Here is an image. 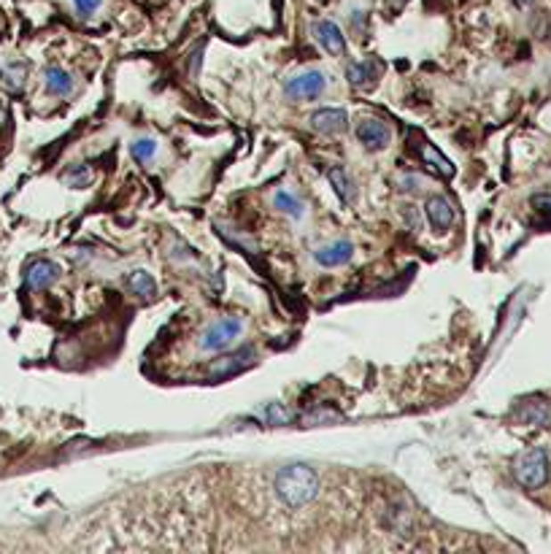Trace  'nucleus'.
I'll return each mask as SVG.
<instances>
[{
    "label": "nucleus",
    "mask_w": 551,
    "mask_h": 554,
    "mask_svg": "<svg viewBox=\"0 0 551 554\" xmlns=\"http://www.w3.org/2000/svg\"><path fill=\"white\" fill-rule=\"evenodd\" d=\"M327 176H330V184H333L335 195L341 198V203H351V201L357 198V187H354V181L346 176V170H343V168H330V170H327Z\"/></svg>",
    "instance_id": "nucleus-17"
},
{
    "label": "nucleus",
    "mask_w": 551,
    "mask_h": 554,
    "mask_svg": "<svg viewBox=\"0 0 551 554\" xmlns=\"http://www.w3.org/2000/svg\"><path fill=\"white\" fill-rule=\"evenodd\" d=\"M379 73H382V65H379L376 60L351 62V65L346 68V79H349L351 87H371V84H376Z\"/></svg>",
    "instance_id": "nucleus-13"
},
{
    "label": "nucleus",
    "mask_w": 551,
    "mask_h": 554,
    "mask_svg": "<svg viewBox=\"0 0 551 554\" xmlns=\"http://www.w3.org/2000/svg\"><path fill=\"white\" fill-rule=\"evenodd\" d=\"M273 206L279 209V211H284L287 217H292V219H303V217H306V206H303L292 193H287V190H279V193H276Z\"/></svg>",
    "instance_id": "nucleus-19"
},
{
    "label": "nucleus",
    "mask_w": 551,
    "mask_h": 554,
    "mask_svg": "<svg viewBox=\"0 0 551 554\" xmlns=\"http://www.w3.org/2000/svg\"><path fill=\"white\" fill-rule=\"evenodd\" d=\"M424 211H427V219H430V225H432V230H435L438 236H443V233L454 225V206H451L448 198H443V195H432V198H427Z\"/></svg>",
    "instance_id": "nucleus-9"
},
{
    "label": "nucleus",
    "mask_w": 551,
    "mask_h": 554,
    "mask_svg": "<svg viewBox=\"0 0 551 554\" xmlns=\"http://www.w3.org/2000/svg\"><path fill=\"white\" fill-rule=\"evenodd\" d=\"M273 487L290 509H300L319 495V476L308 466H287L276 474Z\"/></svg>",
    "instance_id": "nucleus-1"
},
{
    "label": "nucleus",
    "mask_w": 551,
    "mask_h": 554,
    "mask_svg": "<svg viewBox=\"0 0 551 554\" xmlns=\"http://www.w3.org/2000/svg\"><path fill=\"white\" fill-rule=\"evenodd\" d=\"M267 422H270V425H287V422H290V414H287L279 403H276V406L267 409Z\"/></svg>",
    "instance_id": "nucleus-25"
},
{
    "label": "nucleus",
    "mask_w": 551,
    "mask_h": 554,
    "mask_svg": "<svg viewBox=\"0 0 551 554\" xmlns=\"http://www.w3.org/2000/svg\"><path fill=\"white\" fill-rule=\"evenodd\" d=\"M511 471H514V479L524 490H538L548 479V457L543 449H527V451L516 454Z\"/></svg>",
    "instance_id": "nucleus-2"
},
{
    "label": "nucleus",
    "mask_w": 551,
    "mask_h": 554,
    "mask_svg": "<svg viewBox=\"0 0 551 554\" xmlns=\"http://www.w3.org/2000/svg\"><path fill=\"white\" fill-rule=\"evenodd\" d=\"M540 214H546V217H551V195H532V201H530Z\"/></svg>",
    "instance_id": "nucleus-26"
},
{
    "label": "nucleus",
    "mask_w": 551,
    "mask_h": 554,
    "mask_svg": "<svg viewBox=\"0 0 551 554\" xmlns=\"http://www.w3.org/2000/svg\"><path fill=\"white\" fill-rule=\"evenodd\" d=\"M65 181H68V187H73V190L89 187V184H92V168L89 165H73L65 173Z\"/></svg>",
    "instance_id": "nucleus-21"
},
{
    "label": "nucleus",
    "mask_w": 551,
    "mask_h": 554,
    "mask_svg": "<svg viewBox=\"0 0 551 554\" xmlns=\"http://www.w3.org/2000/svg\"><path fill=\"white\" fill-rule=\"evenodd\" d=\"M398 184H400V190H403V193H419V190H422V178H419L416 173H403V176L398 178Z\"/></svg>",
    "instance_id": "nucleus-23"
},
{
    "label": "nucleus",
    "mask_w": 551,
    "mask_h": 554,
    "mask_svg": "<svg viewBox=\"0 0 551 554\" xmlns=\"http://www.w3.org/2000/svg\"><path fill=\"white\" fill-rule=\"evenodd\" d=\"M44 81H46V89L52 92V95H57V98H65V95H70V92H73V76L65 68H60V65L46 68Z\"/></svg>",
    "instance_id": "nucleus-14"
},
{
    "label": "nucleus",
    "mask_w": 551,
    "mask_h": 554,
    "mask_svg": "<svg viewBox=\"0 0 551 554\" xmlns=\"http://www.w3.org/2000/svg\"><path fill=\"white\" fill-rule=\"evenodd\" d=\"M254 362V351L251 349H241V351H235V354H227V357H222V360H217L214 365H211V379H227V376H233V374H241L243 368H249Z\"/></svg>",
    "instance_id": "nucleus-10"
},
{
    "label": "nucleus",
    "mask_w": 551,
    "mask_h": 554,
    "mask_svg": "<svg viewBox=\"0 0 551 554\" xmlns=\"http://www.w3.org/2000/svg\"><path fill=\"white\" fill-rule=\"evenodd\" d=\"M414 152H416V157L432 170V173H438L440 178H451L454 176V162L430 141V138H424V136H419V133H414Z\"/></svg>",
    "instance_id": "nucleus-5"
},
{
    "label": "nucleus",
    "mask_w": 551,
    "mask_h": 554,
    "mask_svg": "<svg viewBox=\"0 0 551 554\" xmlns=\"http://www.w3.org/2000/svg\"><path fill=\"white\" fill-rule=\"evenodd\" d=\"M127 287H130V293L138 295V298H154V295H157V282H154V276H152L149 270H144V268H138V270H133V273L127 276Z\"/></svg>",
    "instance_id": "nucleus-16"
},
{
    "label": "nucleus",
    "mask_w": 551,
    "mask_h": 554,
    "mask_svg": "<svg viewBox=\"0 0 551 554\" xmlns=\"http://www.w3.org/2000/svg\"><path fill=\"white\" fill-rule=\"evenodd\" d=\"M403 219H408L411 230H419V217H416V209L414 206H403Z\"/></svg>",
    "instance_id": "nucleus-27"
},
{
    "label": "nucleus",
    "mask_w": 551,
    "mask_h": 554,
    "mask_svg": "<svg viewBox=\"0 0 551 554\" xmlns=\"http://www.w3.org/2000/svg\"><path fill=\"white\" fill-rule=\"evenodd\" d=\"M101 4H103V0H73V6H76V12L81 17H92L101 9Z\"/></svg>",
    "instance_id": "nucleus-24"
},
{
    "label": "nucleus",
    "mask_w": 551,
    "mask_h": 554,
    "mask_svg": "<svg viewBox=\"0 0 551 554\" xmlns=\"http://www.w3.org/2000/svg\"><path fill=\"white\" fill-rule=\"evenodd\" d=\"M130 154H133L136 162L146 165V162H152L154 154H157V141H154V138H138V141L130 144Z\"/></svg>",
    "instance_id": "nucleus-20"
},
{
    "label": "nucleus",
    "mask_w": 551,
    "mask_h": 554,
    "mask_svg": "<svg viewBox=\"0 0 551 554\" xmlns=\"http://www.w3.org/2000/svg\"><path fill=\"white\" fill-rule=\"evenodd\" d=\"M241 333H243L241 317H222L201 333L198 346H201V351H225L241 338Z\"/></svg>",
    "instance_id": "nucleus-3"
},
{
    "label": "nucleus",
    "mask_w": 551,
    "mask_h": 554,
    "mask_svg": "<svg viewBox=\"0 0 551 554\" xmlns=\"http://www.w3.org/2000/svg\"><path fill=\"white\" fill-rule=\"evenodd\" d=\"M60 279V268L52 260H33L25 268V285L30 290H46Z\"/></svg>",
    "instance_id": "nucleus-8"
},
{
    "label": "nucleus",
    "mask_w": 551,
    "mask_h": 554,
    "mask_svg": "<svg viewBox=\"0 0 551 554\" xmlns=\"http://www.w3.org/2000/svg\"><path fill=\"white\" fill-rule=\"evenodd\" d=\"M327 87V76L322 70H306L284 84V95L290 101H314Z\"/></svg>",
    "instance_id": "nucleus-4"
},
{
    "label": "nucleus",
    "mask_w": 551,
    "mask_h": 554,
    "mask_svg": "<svg viewBox=\"0 0 551 554\" xmlns=\"http://www.w3.org/2000/svg\"><path fill=\"white\" fill-rule=\"evenodd\" d=\"M25 81H28L25 62H9L4 70H0V84H4V89L12 92V95H20V92L25 89Z\"/></svg>",
    "instance_id": "nucleus-15"
},
{
    "label": "nucleus",
    "mask_w": 551,
    "mask_h": 554,
    "mask_svg": "<svg viewBox=\"0 0 551 554\" xmlns=\"http://www.w3.org/2000/svg\"><path fill=\"white\" fill-rule=\"evenodd\" d=\"M522 419L527 422V425H546L548 422V409L543 406V403H527L524 406V411H522Z\"/></svg>",
    "instance_id": "nucleus-22"
},
{
    "label": "nucleus",
    "mask_w": 551,
    "mask_h": 554,
    "mask_svg": "<svg viewBox=\"0 0 551 554\" xmlns=\"http://www.w3.org/2000/svg\"><path fill=\"white\" fill-rule=\"evenodd\" d=\"M311 33H314L317 44H319L325 52H330V54H335V57H343V54H346V38H343V33H341V28H338L335 22H330V20H317V22L311 25Z\"/></svg>",
    "instance_id": "nucleus-7"
},
{
    "label": "nucleus",
    "mask_w": 551,
    "mask_h": 554,
    "mask_svg": "<svg viewBox=\"0 0 551 554\" xmlns=\"http://www.w3.org/2000/svg\"><path fill=\"white\" fill-rule=\"evenodd\" d=\"M351 257H354V244L351 241H333V244L314 252V260L325 268H338V265L349 262Z\"/></svg>",
    "instance_id": "nucleus-12"
},
{
    "label": "nucleus",
    "mask_w": 551,
    "mask_h": 554,
    "mask_svg": "<svg viewBox=\"0 0 551 554\" xmlns=\"http://www.w3.org/2000/svg\"><path fill=\"white\" fill-rule=\"evenodd\" d=\"M357 138L367 152H384L392 144V130L379 120H362L357 125Z\"/></svg>",
    "instance_id": "nucleus-6"
},
{
    "label": "nucleus",
    "mask_w": 551,
    "mask_h": 554,
    "mask_svg": "<svg viewBox=\"0 0 551 554\" xmlns=\"http://www.w3.org/2000/svg\"><path fill=\"white\" fill-rule=\"evenodd\" d=\"M346 122H349V117L343 109H319L311 114V128L325 136H335V133L346 130Z\"/></svg>",
    "instance_id": "nucleus-11"
},
{
    "label": "nucleus",
    "mask_w": 551,
    "mask_h": 554,
    "mask_svg": "<svg viewBox=\"0 0 551 554\" xmlns=\"http://www.w3.org/2000/svg\"><path fill=\"white\" fill-rule=\"evenodd\" d=\"M4 125H6V106L0 103V128H4Z\"/></svg>",
    "instance_id": "nucleus-28"
},
{
    "label": "nucleus",
    "mask_w": 551,
    "mask_h": 554,
    "mask_svg": "<svg viewBox=\"0 0 551 554\" xmlns=\"http://www.w3.org/2000/svg\"><path fill=\"white\" fill-rule=\"evenodd\" d=\"M387 522L392 527V533H398L400 538H411V530H414V522H411V514L406 506H392L387 511Z\"/></svg>",
    "instance_id": "nucleus-18"
}]
</instances>
